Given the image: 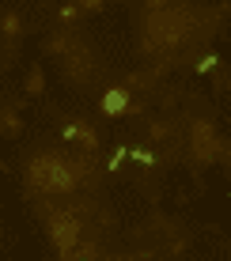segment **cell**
<instances>
[{
    "label": "cell",
    "mask_w": 231,
    "mask_h": 261,
    "mask_svg": "<svg viewBox=\"0 0 231 261\" xmlns=\"http://www.w3.org/2000/svg\"><path fill=\"white\" fill-rule=\"evenodd\" d=\"M27 178H31L34 190L68 193V190H76V182H80V167H72L61 155H38L31 167H27Z\"/></svg>",
    "instance_id": "6da1fadb"
},
{
    "label": "cell",
    "mask_w": 231,
    "mask_h": 261,
    "mask_svg": "<svg viewBox=\"0 0 231 261\" xmlns=\"http://www.w3.org/2000/svg\"><path fill=\"white\" fill-rule=\"evenodd\" d=\"M49 239L57 242V254L65 257L68 250L84 239V223L76 220V212H53L49 216Z\"/></svg>",
    "instance_id": "7a4b0ae2"
},
{
    "label": "cell",
    "mask_w": 231,
    "mask_h": 261,
    "mask_svg": "<svg viewBox=\"0 0 231 261\" xmlns=\"http://www.w3.org/2000/svg\"><path fill=\"white\" fill-rule=\"evenodd\" d=\"M65 140H72L76 148H84V151H95V148H99V137H95V133L87 129L84 121H72V125H65Z\"/></svg>",
    "instance_id": "3957f363"
},
{
    "label": "cell",
    "mask_w": 231,
    "mask_h": 261,
    "mask_svg": "<svg viewBox=\"0 0 231 261\" xmlns=\"http://www.w3.org/2000/svg\"><path fill=\"white\" fill-rule=\"evenodd\" d=\"M102 114H106V118H125V114H129V95L118 91V87L106 91L102 95Z\"/></svg>",
    "instance_id": "277c9868"
},
{
    "label": "cell",
    "mask_w": 231,
    "mask_h": 261,
    "mask_svg": "<svg viewBox=\"0 0 231 261\" xmlns=\"http://www.w3.org/2000/svg\"><path fill=\"white\" fill-rule=\"evenodd\" d=\"M0 31H4L8 38H19V31H23V19H19V15H4V19H0Z\"/></svg>",
    "instance_id": "5b68a950"
},
{
    "label": "cell",
    "mask_w": 231,
    "mask_h": 261,
    "mask_svg": "<svg viewBox=\"0 0 231 261\" xmlns=\"http://www.w3.org/2000/svg\"><path fill=\"white\" fill-rule=\"evenodd\" d=\"M42 87H46V84H42V72L34 68L31 76H27V91H31V95H42Z\"/></svg>",
    "instance_id": "8992f818"
},
{
    "label": "cell",
    "mask_w": 231,
    "mask_h": 261,
    "mask_svg": "<svg viewBox=\"0 0 231 261\" xmlns=\"http://www.w3.org/2000/svg\"><path fill=\"white\" fill-rule=\"evenodd\" d=\"M129 159H133V163H144V167H152V151H148V148H133V151H129Z\"/></svg>",
    "instance_id": "52a82bcc"
},
{
    "label": "cell",
    "mask_w": 231,
    "mask_h": 261,
    "mask_svg": "<svg viewBox=\"0 0 231 261\" xmlns=\"http://www.w3.org/2000/svg\"><path fill=\"white\" fill-rule=\"evenodd\" d=\"M4 129L8 133H19V114H15V110H4Z\"/></svg>",
    "instance_id": "ba28073f"
},
{
    "label": "cell",
    "mask_w": 231,
    "mask_h": 261,
    "mask_svg": "<svg viewBox=\"0 0 231 261\" xmlns=\"http://www.w3.org/2000/svg\"><path fill=\"white\" fill-rule=\"evenodd\" d=\"M102 4H106V0H76V8H80V12H99Z\"/></svg>",
    "instance_id": "9c48e42d"
},
{
    "label": "cell",
    "mask_w": 231,
    "mask_h": 261,
    "mask_svg": "<svg viewBox=\"0 0 231 261\" xmlns=\"http://www.w3.org/2000/svg\"><path fill=\"white\" fill-rule=\"evenodd\" d=\"M167 133H171V129H167V125H163V121H156V125H152V129H148V137H152V140H163V137H167Z\"/></svg>",
    "instance_id": "30bf717a"
},
{
    "label": "cell",
    "mask_w": 231,
    "mask_h": 261,
    "mask_svg": "<svg viewBox=\"0 0 231 261\" xmlns=\"http://www.w3.org/2000/svg\"><path fill=\"white\" fill-rule=\"evenodd\" d=\"M212 68H216V53H209V57L197 61V72H212Z\"/></svg>",
    "instance_id": "8fae6325"
},
{
    "label": "cell",
    "mask_w": 231,
    "mask_h": 261,
    "mask_svg": "<svg viewBox=\"0 0 231 261\" xmlns=\"http://www.w3.org/2000/svg\"><path fill=\"white\" fill-rule=\"evenodd\" d=\"M76 15H80V8H76V4H65V8H61V19H65V23H72Z\"/></svg>",
    "instance_id": "7c38bea8"
},
{
    "label": "cell",
    "mask_w": 231,
    "mask_h": 261,
    "mask_svg": "<svg viewBox=\"0 0 231 261\" xmlns=\"http://www.w3.org/2000/svg\"><path fill=\"white\" fill-rule=\"evenodd\" d=\"M163 4H171V0H148V8H163Z\"/></svg>",
    "instance_id": "4fadbf2b"
},
{
    "label": "cell",
    "mask_w": 231,
    "mask_h": 261,
    "mask_svg": "<svg viewBox=\"0 0 231 261\" xmlns=\"http://www.w3.org/2000/svg\"><path fill=\"white\" fill-rule=\"evenodd\" d=\"M224 155H227V163H231V144H227V151H224Z\"/></svg>",
    "instance_id": "5bb4252c"
}]
</instances>
